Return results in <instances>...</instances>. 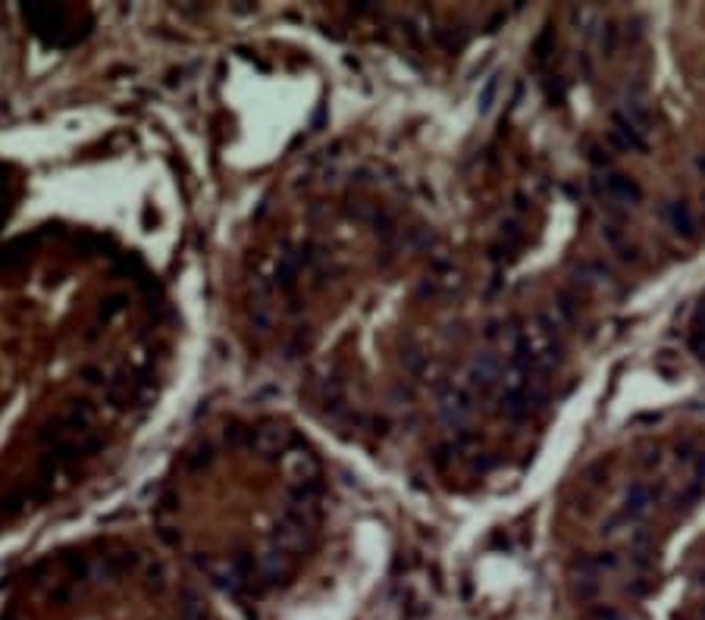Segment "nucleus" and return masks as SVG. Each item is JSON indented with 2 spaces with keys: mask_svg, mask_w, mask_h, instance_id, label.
I'll return each instance as SVG.
<instances>
[{
  "mask_svg": "<svg viewBox=\"0 0 705 620\" xmlns=\"http://www.w3.org/2000/svg\"><path fill=\"white\" fill-rule=\"evenodd\" d=\"M608 144H614V148H621V151H649V144H646V138H643V129H639L636 122L630 119L627 113H621V110L612 113Z\"/></svg>",
  "mask_w": 705,
  "mask_h": 620,
  "instance_id": "f257e3e1",
  "label": "nucleus"
},
{
  "mask_svg": "<svg viewBox=\"0 0 705 620\" xmlns=\"http://www.w3.org/2000/svg\"><path fill=\"white\" fill-rule=\"evenodd\" d=\"M602 192H605L608 201H614V204H630V207L643 201V188H639L630 176H624V172H612V176L605 179V188H602Z\"/></svg>",
  "mask_w": 705,
  "mask_h": 620,
  "instance_id": "f03ea898",
  "label": "nucleus"
},
{
  "mask_svg": "<svg viewBox=\"0 0 705 620\" xmlns=\"http://www.w3.org/2000/svg\"><path fill=\"white\" fill-rule=\"evenodd\" d=\"M665 216H668V226H671L680 238H687V242L696 238V216H693L687 201H671L665 207Z\"/></svg>",
  "mask_w": 705,
  "mask_h": 620,
  "instance_id": "7ed1b4c3",
  "label": "nucleus"
},
{
  "mask_svg": "<svg viewBox=\"0 0 705 620\" xmlns=\"http://www.w3.org/2000/svg\"><path fill=\"white\" fill-rule=\"evenodd\" d=\"M649 505H652V489L646 483H634L624 495V517L627 520H639V517L649 514Z\"/></svg>",
  "mask_w": 705,
  "mask_h": 620,
  "instance_id": "20e7f679",
  "label": "nucleus"
},
{
  "mask_svg": "<svg viewBox=\"0 0 705 620\" xmlns=\"http://www.w3.org/2000/svg\"><path fill=\"white\" fill-rule=\"evenodd\" d=\"M605 32H602V50H605V57H614V47H617V28H614V23H608V25H602Z\"/></svg>",
  "mask_w": 705,
  "mask_h": 620,
  "instance_id": "39448f33",
  "label": "nucleus"
},
{
  "mask_svg": "<svg viewBox=\"0 0 705 620\" xmlns=\"http://www.w3.org/2000/svg\"><path fill=\"white\" fill-rule=\"evenodd\" d=\"M590 163L593 166H608L612 163V157H608V151L602 148V144H590Z\"/></svg>",
  "mask_w": 705,
  "mask_h": 620,
  "instance_id": "423d86ee",
  "label": "nucleus"
},
{
  "mask_svg": "<svg viewBox=\"0 0 705 620\" xmlns=\"http://www.w3.org/2000/svg\"><path fill=\"white\" fill-rule=\"evenodd\" d=\"M549 47H552V32H542L540 41H536V60H546V57H549Z\"/></svg>",
  "mask_w": 705,
  "mask_h": 620,
  "instance_id": "0eeeda50",
  "label": "nucleus"
},
{
  "mask_svg": "<svg viewBox=\"0 0 705 620\" xmlns=\"http://www.w3.org/2000/svg\"><path fill=\"white\" fill-rule=\"evenodd\" d=\"M696 486L705 489V448L696 455Z\"/></svg>",
  "mask_w": 705,
  "mask_h": 620,
  "instance_id": "6e6552de",
  "label": "nucleus"
},
{
  "mask_svg": "<svg viewBox=\"0 0 705 620\" xmlns=\"http://www.w3.org/2000/svg\"><path fill=\"white\" fill-rule=\"evenodd\" d=\"M593 617L595 620H621V614H617L614 608H593Z\"/></svg>",
  "mask_w": 705,
  "mask_h": 620,
  "instance_id": "1a4fd4ad",
  "label": "nucleus"
},
{
  "mask_svg": "<svg viewBox=\"0 0 705 620\" xmlns=\"http://www.w3.org/2000/svg\"><path fill=\"white\" fill-rule=\"evenodd\" d=\"M492 94H496V78H492V82L486 85V91H483V104H479V107H483V110H489V100H492Z\"/></svg>",
  "mask_w": 705,
  "mask_h": 620,
  "instance_id": "9d476101",
  "label": "nucleus"
},
{
  "mask_svg": "<svg viewBox=\"0 0 705 620\" xmlns=\"http://www.w3.org/2000/svg\"><path fill=\"white\" fill-rule=\"evenodd\" d=\"M699 166H702V172H705V157H702V160H699Z\"/></svg>",
  "mask_w": 705,
  "mask_h": 620,
  "instance_id": "9b49d317",
  "label": "nucleus"
}]
</instances>
